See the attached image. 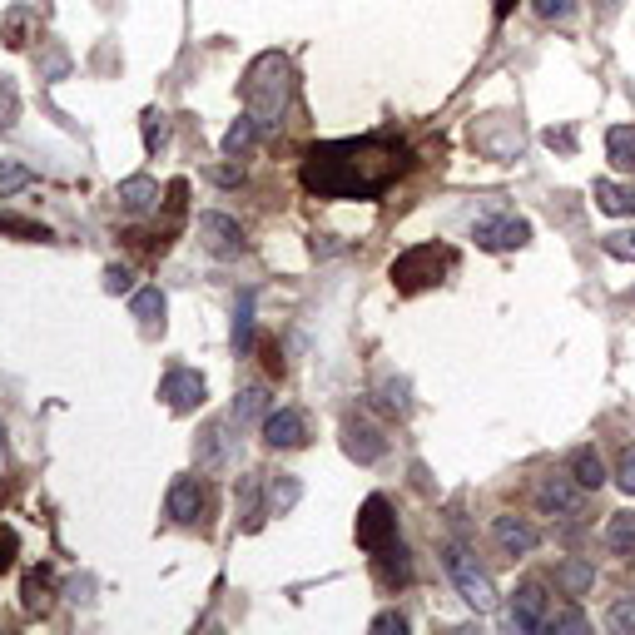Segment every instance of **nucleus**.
Returning <instances> with one entry per match:
<instances>
[{"instance_id":"nucleus-1","label":"nucleus","mask_w":635,"mask_h":635,"mask_svg":"<svg viewBox=\"0 0 635 635\" xmlns=\"http://www.w3.org/2000/svg\"><path fill=\"white\" fill-rule=\"evenodd\" d=\"M412 154L392 129H373L358 139H323L303 149L298 179L313 199H382L402 174Z\"/></svg>"},{"instance_id":"nucleus-2","label":"nucleus","mask_w":635,"mask_h":635,"mask_svg":"<svg viewBox=\"0 0 635 635\" xmlns=\"http://www.w3.org/2000/svg\"><path fill=\"white\" fill-rule=\"evenodd\" d=\"M244 105H249V115H254L263 134L273 125H283V115H288V100H293V90H298V75H293V65H288V55H278V50H268V55H258L254 65H249V75H244Z\"/></svg>"},{"instance_id":"nucleus-3","label":"nucleus","mask_w":635,"mask_h":635,"mask_svg":"<svg viewBox=\"0 0 635 635\" xmlns=\"http://www.w3.org/2000/svg\"><path fill=\"white\" fill-rule=\"evenodd\" d=\"M452 263H457V254L442 249V244H412V249H402V254L392 258L387 278H392L397 293H422V288H437Z\"/></svg>"},{"instance_id":"nucleus-4","label":"nucleus","mask_w":635,"mask_h":635,"mask_svg":"<svg viewBox=\"0 0 635 635\" xmlns=\"http://www.w3.org/2000/svg\"><path fill=\"white\" fill-rule=\"evenodd\" d=\"M442 566H447L457 596H462L472 611H497V586H492V576H487L462 546H447V551H442Z\"/></svg>"},{"instance_id":"nucleus-5","label":"nucleus","mask_w":635,"mask_h":635,"mask_svg":"<svg viewBox=\"0 0 635 635\" xmlns=\"http://www.w3.org/2000/svg\"><path fill=\"white\" fill-rule=\"evenodd\" d=\"M536 511L541 516H581L586 511V487L571 477V472H546L536 477Z\"/></svg>"},{"instance_id":"nucleus-6","label":"nucleus","mask_w":635,"mask_h":635,"mask_svg":"<svg viewBox=\"0 0 635 635\" xmlns=\"http://www.w3.org/2000/svg\"><path fill=\"white\" fill-rule=\"evenodd\" d=\"M353 536H358V546L373 556V551H382L387 541H397V516H392V502L382 497V492H373L363 507H358V526H353Z\"/></svg>"},{"instance_id":"nucleus-7","label":"nucleus","mask_w":635,"mask_h":635,"mask_svg":"<svg viewBox=\"0 0 635 635\" xmlns=\"http://www.w3.org/2000/svg\"><path fill=\"white\" fill-rule=\"evenodd\" d=\"M199 239H204V249H209L214 258L249 254V234L239 229V219H229V214H219V209L199 214Z\"/></svg>"},{"instance_id":"nucleus-8","label":"nucleus","mask_w":635,"mask_h":635,"mask_svg":"<svg viewBox=\"0 0 635 635\" xmlns=\"http://www.w3.org/2000/svg\"><path fill=\"white\" fill-rule=\"evenodd\" d=\"M159 397L169 402V412H199L204 407V397H209V382L199 378L194 368H169L164 378H159Z\"/></svg>"},{"instance_id":"nucleus-9","label":"nucleus","mask_w":635,"mask_h":635,"mask_svg":"<svg viewBox=\"0 0 635 635\" xmlns=\"http://www.w3.org/2000/svg\"><path fill=\"white\" fill-rule=\"evenodd\" d=\"M258 432H263V442L273 452H293V447L308 442V417L298 407H268V417L258 422Z\"/></svg>"},{"instance_id":"nucleus-10","label":"nucleus","mask_w":635,"mask_h":635,"mask_svg":"<svg viewBox=\"0 0 635 635\" xmlns=\"http://www.w3.org/2000/svg\"><path fill=\"white\" fill-rule=\"evenodd\" d=\"M472 239H477V249H487V254H511V249H526V239H531V224L526 219H482L477 229H472Z\"/></svg>"},{"instance_id":"nucleus-11","label":"nucleus","mask_w":635,"mask_h":635,"mask_svg":"<svg viewBox=\"0 0 635 635\" xmlns=\"http://www.w3.org/2000/svg\"><path fill=\"white\" fill-rule=\"evenodd\" d=\"M343 452H348L358 467H373V462L387 457V437H382L368 417H348V422H343Z\"/></svg>"},{"instance_id":"nucleus-12","label":"nucleus","mask_w":635,"mask_h":635,"mask_svg":"<svg viewBox=\"0 0 635 635\" xmlns=\"http://www.w3.org/2000/svg\"><path fill=\"white\" fill-rule=\"evenodd\" d=\"M546 606H551L546 586H541V581H521L516 596H511V626H516V631H541L546 616H551Z\"/></svg>"},{"instance_id":"nucleus-13","label":"nucleus","mask_w":635,"mask_h":635,"mask_svg":"<svg viewBox=\"0 0 635 635\" xmlns=\"http://www.w3.org/2000/svg\"><path fill=\"white\" fill-rule=\"evenodd\" d=\"M492 541H497L507 556H531V551L541 546V531H536L526 516H511V511H502V516H492Z\"/></svg>"},{"instance_id":"nucleus-14","label":"nucleus","mask_w":635,"mask_h":635,"mask_svg":"<svg viewBox=\"0 0 635 635\" xmlns=\"http://www.w3.org/2000/svg\"><path fill=\"white\" fill-rule=\"evenodd\" d=\"M164 511H169V521L194 526L204 516V482L199 477H174L169 482V497H164Z\"/></svg>"},{"instance_id":"nucleus-15","label":"nucleus","mask_w":635,"mask_h":635,"mask_svg":"<svg viewBox=\"0 0 635 635\" xmlns=\"http://www.w3.org/2000/svg\"><path fill=\"white\" fill-rule=\"evenodd\" d=\"M373 576H378L382 591H402L412 586V556L402 541H387L382 551H373Z\"/></svg>"},{"instance_id":"nucleus-16","label":"nucleus","mask_w":635,"mask_h":635,"mask_svg":"<svg viewBox=\"0 0 635 635\" xmlns=\"http://www.w3.org/2000/svg\"><path fill=\"white\" fill-rule=\"evenodd\" d=\"M566 472H571L586 492H601V487L611 482V467H606V457H601L596 447H576V452L566 457Z\"/></svg>"},{"instance_id":"nucleus-17","label":"nucleus","mask_w":635,"mask_h":635,"mask_svg":"<svg viewBox=\"0 0 635 635\" xmlns=\"http://www.w3.org/2000/svg\"><path fill=\"white\" fill-rule=\"evenodd\" d=\"M115 199H120V214H149L154 204H159V184L149 179V174H129L120 179V189H115Z\"/></svg>"},{"instance_id":"nucleus-18","label":"nucleus","mask_w":635,"mask_h":635,"mask_svg":"<svg viewBox=\"0 0 635 635\" xmlns=\"http://www.w3.org/2000/svg\"><path fill=\"white\" fill-rule=\"evenodd\" d=\"M556 586L576 601V596H586V591L596 586V566L581 561V556H566V561H556Z\"/></svg>"},{"instance_id":"nucleus-19","label":"nucleus","mask_w":635,"mask_h":635,"mask_svg":"<svg viewBox=\"0 0 635 635\" xmlns=\"http://www.w3.org/2000/svg\"><path fill=\"white\" fill-rule=\"evenodd\" d=\"M606 159H611L616 174H635V125L606 129Z\"/></svg>"},{"instance_id":"nucleus-20","label":"nucleus","mask_w":635,"mask_h":635,"mask_svg":"<svg viewBox=\"0 0 635 635\" xmlns=\"http://www.w3.org/2000/svg\"><path fill=\"white\" fill-rule=\"evenodd\" d=\"M224 462H229V427L224 422H209L199 432V467L204 472H219Z\"/></svg>"},{"instance_id":"nucleus-21","label":"nucleus","mask_w":635,"mask_h":635,"mask_svg":"<svg viewBox=\"0 0 635 635\" xmlns=\"http://www.w3.org/2000/svg\"><path fill=\"white\" fill-rule=\"evenodd\" d=\"M258 139H263V125H258L254 115H239L234 125L224 129V154H229V159H244Z\"/></svg>"},{"instance_id":"nucleus-22","label":"nucleus","mask_w":635,"mask_h":635,"mask_svg":"<svg viewBox=\"0 0 635 635\" xmlns=\"http://www.w3.org/2000/svg\"><path fill=\"white\" fill-rule=\"evenodd\" d=\"M239 427H249V422H263L268 417V387L263 382H249L239 397H234V412H229Z\"/></svg>"},{"instance_id":"nucleus-23","label":"nucleus","mask_w":635,"mask_h":635,"mask_svg":"<svg viewBox=\"0 0 635 635\" xmlns=\"http://www.w3.org/2000/svg\"><path fill=\"white\" fill-rule=\"evenodd\" d=\"M601 541H606L616 556H635V511H611Z\"/></svg>"},{"instance_id":"nucleus-24","label":"nucleus","mask_w":635,"mask_h":635,"mask_svg":"<svg viewBox=\"0 0 635 635\" xmlns=\"http://www.w3.org/2000/svg\"><path fill=\"white\" fill-rule=\"evenodd\" d=\"M164 308H169V303H164L159 288H134V293H129V313H134L144 328H154V323L164 328Z\"/></svg>"},{"instance_id":"nucleus-25","label":"nucleus","mask_w":635,"mask_h":635,"mask_svg":"<svg viewBox=\"0 0 635 635\" xmlns=\"http://www.w3.org/2000/svg\"><path fill=\"white\" fill-rule=\"evenodd\" d=\"M254 348V293L244 288L239 293V308H234V353L244 358Z\"/></svg>"},{"instance_id":"nucleus-26","label":"nucleus","mask_w":635,"mask_h":635,"mask_svg":"<svg viewBox=\"0 0 635 635\" xmlns=\"http://www.w3.org/2000/svg\"><path fill=\"white\" fill-rule=\"evenodd\" d=\"M298 497H303V487H298V477H288V472H278V477L268 482V507H273V516H288V511L298 507Z\"/></svg>"},{"instance_id":"nucleus-27","label":"nucleus","mask_w":635,"mask_h":635,"mask_svg":"<svg viewBox=\"0 0 635 635\" xmlns=\"http://www.w3.org/2000/svg\"><path fill=\"white\" fill-rule=\"evenodd\" d=\"M378 397H382V407H387V412H397V417H402V412H412V382H407V378H387L378 387Z\"/></svg>"},{"instance_id":"nucleus-28","label":"nucleus","mask_w":635,"mask_h":635,"mask_svg":"<svg viewBox=\"0 0 635 635\" xmlns=\"http://www.w3.org/2000/svg\"><path fill=\"white\" fill-rule=\"evenodd\" d=\"M596 204L606 214H631V194L616 184V179H596Z\"/></svg>"},{"instance_id":"nucleus-29","label":"nucleus","mask_w":635,"mask_h":635,"mask_svg":"<svg viewBox=\"0 0 635 635\" xmlns=\"http://www.w3.org/2000/svg\"><path fill=\"white\" fill-rule=\"evenodd\" d=\"M0 234H15V239H30V244H50L55 239L45 224H30V219H15V214H0Z\"/></svg>"},{"instance_id":"nucleus-30","label":"nucleus","mask_w":635,"mask_h":635,"mask_svg":"<svg viewBox=\"0 0 635 635\" xmlns=\"http://www.w3.org/2000/svg\"><path fill=\"white\" fill-rule=\"evenodd\" d=\"M258 492H263V487H258L254 472H249V477H239V511L249 516V531H258V526H263V507H258Z\"/></svg>"},{"instance_id":"nucleus-31","label":"nucleus","mask_w":635,"mask_h":635,"mask_svg":"<svg viewBox=\"0 0 635 635\" xmlns=\"http://www.w3.org/2000/svg\"><path fill=\"white\" fill-rule=\"evenodd\" d=\"M164 139H169V115L164 110H144V149L154 154V149H164Z\"/></svg>"},{"instance_id":"nucleus-32","label":"nucleus","mask_w":635,"mask_h":635,"mask_svg":"<svg viewBox=\"0 0 635 635\" xmlns=\"http://www.w3.org/2000/svg\"><path fill=\"white\" fill-rule=\"evenodd\" d=\"M606 626H611L616 635H635V596L616 601V606L606 611Z\"/></svg>"},{"instance_id":"nucleus-33","label":"nucleus","mask_w":635,"mask_h":635,"mask_svg":"<svg viewBox=\"0 0 635 635\" xmlns=\"http://www.w3.org/2000/svg\"><path fill=\"white\" fill-rule=\"evenodd\" d=\"M541 631H586V616H581V611H576V606H561V611H551V616H546V626H541Z\"/></svg>"},{"instance_id":"nucleus-34","label":"nucleus","mask_w":635,"mask_h":635,"mask_svg":"<svg viewBox=\"0 0 635 635\" xmlns=\"http://www.w3.org/2000/svg\"><path fill=\"white\" fill-rule=\"evenodd\" d=\"M35 174L25 169V164H0V199H10V194H20L25 184H30Z\"/></svg>"},{"instance_id":"nucleus-35","label":"nucleus","mask_w":635,"mask_h":635,"mask_svg":"<svg viewBox=\"0 0 635 635\" xmlns=\"http://www.w3.org/2000/svg\"><path fill=\"white\" fill-rule=\"evenodd\" d=\"M20 120V95H15V85L0 75V129H10Z\"/></svg>"},{"instance_id":"nucleus-36","label":"nucleus","mask_w":635,"mask_h":635,"mask_svg":"<svg viewBox=\"0 0 635 635\" xmlns=\"http://www.w3.org/2000/svg\"><path fill=\"white\" fill-rule=\"evenodd\" d=\"M601 249L611 258H635V229H616V234H606L601 239Z\"/></svg>"},{"instance_id":"nucleus-37","label":"nucleus","mask_w":635,"mask_h":635,"mask_svg":"<svg viewBox=\"0 0 635 635\" xmlns=\"http://www.w3.org/2000/svg\"><path fill=\"white\" fill-rule=\"evenodd\" d=\"M616 487L635 497V447H626V452L616 457Z\"/></svg>"},{"instance_id":"nucleus-38","label":"nucleus","mask_w":635,"mask_h":635,"mask_svg":"<svg viewBox=\"0 0 635 635\" xmlns=\"http://www.w3.org/2000/svg\"><path fill=\"white\" fill-rule=\"evenodd\" d=\"M105 293H134V273L120 268V263H110L105 268Z\"/></svg>"},{"instance_id":"nucleus-39","label":"nucleus","mask_w":635,"mask_h":635,"mask_svg":"<svg viewBox=\"0 0 635 635\" xmlns=\"http://www.w3.org/2000/svg\"><path fill=\"white\" fill-rule=\"evenodd\" d=\"M373 631L378 635H402L407 631V616H402V611H382V616H373Z\"/></svg>"},{"instance_id":"nucleus-40","label":"nucleus","mask_w":635,"mask_h":635,"mask_svg":"<svg viewBox=\"0 0 635 635\" xmlns=\"http://www.w3.org/2000/svg\"><path fill=\"white\" fill-rule=\"evenodd\" d=\"M536 5V15H546V20H566L571 10H576V0H531Z\"/></svg>"},{"instance_id":"nucleus-41","label":"nucleus","mask_w":635,"mask_h":635,"mask_svg":"<svg viewBox=\"0 0 635 635\" xmlns=\"http://www.w3.org/2000/svg\"><path fill=\"white\" fill-rule=\"evenodd\" d=\"M10 566H15V531L5 526V531H0V576H5Z\"/></svg>"},{"instance_id":"nucleus-42","label":"nucleus","mask_w":635,"mask_h":635,"mask_svg":"<svg viewBox=\"0 0 635 635\" xmlns=\"http://www.w3.org/2000/svg\"><path fill=\"white\" fill-rule=\"evenodd\" d=\"M214 179H219V184H244V169L224 164V169H214Z\"/></svg>"},{"instance_id":"nucleus-43","label":"nucleus","mask_w":635,"mask_h":635,"mask_svg":"<svg viewBox=\"0 0 635 635\" xmlns=\"http://www.w3.org/2000/svg\"><path fill=\"white\" fill-rule=\"evenodd\" d=\"M601 5H606V10H616V0H601Z\"/></svg>"}]
</instances>
